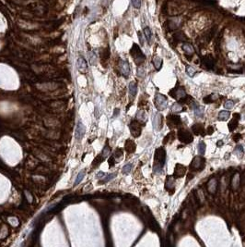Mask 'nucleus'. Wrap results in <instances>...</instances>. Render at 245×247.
Listing matches in <instances>:
<instances>
[{"label":"nucleus","mask_w":245,"mask_h":247,"mask_svg":"<svg viewBox=\"0 0 245 247\" xmlns=\"http://www.w3.org/2000/svg\"><path fill=\"white\" fill-rule=\"evenodd\" d=\"M186 6L180 1L168 0L163 5L164 13L168 16H178L185 10Z\"/></svg>","instance_id":"obj_1"},{"label":"nucleus","mask_w":245,"mask_h":247,"mask_svg":"<svg viewBox=\"0 0 245 247\" xmlns=\"http://www.w3.org/2000/svg\"><path fill=\"white\" fill-rule=\"evenodd\" d=\"M166 161V151L163 147H158L156 149L155 155H154V167L153 170L155 174H161L162 173L163 167Z\"/></svg>","instance_id":"obj_2"},{"label":"nucleus","mask_w":245,"mask_h":247,"mask_svg":"<svg viewBox=\"0 0 245 247\" xmlns=\"http://www.w3.org/2000/svg\"><path fill=\"white\" fill-rule=\"evenodd\" d=\"M142 213H143V216L146 222V224H148V226L151 229V230L156 232L160 231H161L160 225L158 224V222L156 221L155 218L153 216L152 213L150 212V210L149 209L148 207H144L142 208Z\"/></svg>","instance_id":"obj_3"},{"label":"nucleus","mask_w":245,"mask_h":247,"mask_svg":"<svg viewBox=\"0 0 245 247\" xmlns=\"http://www.w3.org/2000/svg\"><path fill=\"white\" fill-rule=\"evenodd\" d=\"M130 54H131L132 57L134 58V62H136L137 65L143 63L144 60L146 59L145 55L143 54V52L141 51V49H140V47L137 44L133 45V47L131 48V50H130Z\"/></svg>","instance_id":"obj_4"},{"label":"nucleus","mask_w":245,"mask_h":247,"mask_svg":"<svg viewBox=\"0 0 245 247\" xmlns=\"http://www.w3.org/2000/svg\"><path fill=\"white\" fill-rule=\"evenodd\" d=\"M205 164H206V160L205 158L200 155H196L195 158L193 159V161L191 162V165H190V170H194V171H199V170H203L205 168Z\"/></svg>","instance_id":"obj_5"},{"label":"nucleus","mask_w":245,"mask_h":247,"mask_svg":"<svg viewBox=\"0 0 245 247\" xmlns=\"http://www.w3.org/2000/svg\"><path fill=\"white\" fill-rule=\"evenodd\" d=\"M154 103H155V106H156L157 109L161 111V110H164L165 108L167 107V106H168V100H167V97L165 95H163V94H161L160 93H158L155 95Z\"/></svg>","instance_id":"obj_6"},{"label":"nucleus","mask_w":245,"mask_h":247,"mask_svg":"<svg viewBox=\"0 0 245 247\" xmlns=\"http://www.w3.org/2000/svg\"><path fill=\"white\" fill-rule=\"evenodd\" d=\"M178 139L183 143H190L194 141V136L190 131L185 129H180L178 131Z\"/></svg>","instance_id":"obj_7"},{"label":"nucleus","mask_w":245,"mask_h":247,"mask_svg":"<svg viewBox=\"0 0 245 247\" xmlns=\"http://www.w3.org/2000/svg\"><path fill=\"white\" fill-rule=\"evenodd\" d=\"M130 131L134 137H139L142 131V125L138 120H132L130 125Z\"/></svg>","instance_id":"obj_8"},{"label":"nucleus","mask_w":245,"mask_h":247,"mask_svg":"<svg viewBox=\"0 0 245 247\" xmlns=\"http://www.w3.org/2000/svg\"><path fill=\"white\" fill-rule=\"evenodd\" d=\"M181 124H182V119L179 115L171 114V115H169L167 117V125L170 128H171V129L177 128V127H179V125H181Z\"/></svg>","instance_id":"obj_9"},{"label":"nucleus","mask_w":245,"mask_h":247,"mask_svg":"<svg viewBox=\"0 0 245 247\" xmlns=\"http://www.w3.org/2000/svg\"><path fill=\"white\" fill-rule=\"evenodd\" d=\"M169 94L171 96L172 98L179 100L182 97H183L184 95H186V92H185V89L183 88L182 86H176L175 88H173L172 90H170Z\"/></svg>","instance_id":"obj_10"},{"label":"nucleus","mask_w":245,"mask_h":247,"mask_svg":"<svg viewBox=\"0 0 245 247\" xmlns=\"http://www.w3.org/2000/svg\"><path fill=\"white\" fill-rule=\"evenodd\" d=\"M202 66L206 70H212L215 66V59L211 55H206L202 57L201 59Z\"/></svg>","instance_id":"obj_11"},{"label":"nucleus","mask_w":245,"mask_h":247,"mask_svg":"<svg viewBox=\"0 0 245 247\" xmlns=\"http://www.w3.org/2000/svg\"><path fill=\"white\" fill-rule=\"evenodd\" d=\"M163 125V116L160 113H157L153 118V128L155 131H160Z\"/></svg>","instance_id":"obj_12"},{"label":"nucleus","mask_w":245,"mask_h":247,"mask_svg":"<svg viewBox=\"0 0 245 247\" xmlns=\"http://www.w3.org/2000/svg\"><path fill=\"white\" fill-rule=\"evenodd\" d=\"M186 170H187V168L185 166H183L182 164H176L175 168H174V172H173L174 179L182 178L186 174Z\"/></svg>","instance_id":"obj_13"},{"label":"nucleus","mask_w":245,"mask_h":247,"mask_svg":"<svg viewBox=\"0 0 245 247\" xmlns=\"http://www.w3.org/2000/svg\"><path fill=\"white\" fill-rule=\"evenodd\" d=\"M165 189H166L170 194H172L175 191V182H174V177L171 176H167L166 182H165Z\"/></svg>","instance_id":"obj_14"},{"label":"nucleus","mask_w":245,"mask_h":247,"mask_svg":"<svg viewBox=\"0 0 245 247\" xmlns=\"http://www.w3.org/2000/svg\"><path fill=\"white\" fill-rule=\"evenodd\" d=\"M86 132V127L84 126V124L81 121H78L77 128H76V132H75V138L77 140H81L83 136L85 135Z\"/></svg>","instance_id":"obj_15"},{"label":"nucleus","mask_w":245,"mask_h":247,"mask_svg":"<svg viewBox=\"0 0 245 247\" xmlns=\"http://www.w3.org/2000/svg\"><path fill=\"white\" fill-rule=\"evenodd\" d=\"M240 119H241V115L239 113H234L233 115H232V119L228 125L230 131H233L237 128V126L239 125V120H240Z\"/></svg>","instance_id":"obj_16"},{"label":"nucleus","mask_w":245,"mask_h":247,"mask_svg":"<svg viewBox=\"0 0 245 247\" xmlns=\"http://www.w3.org/2000/svg\"><path fill=\"white\" fill-rule=\"evenodd\" d=\"M119 68H120V71L122 75H124L125 77H128L130 74V67L129 64H128L127 61H125V60H121L120 64H119Z\"/></svg>","instance_id":"obj_17"},{"label":"nucleus","mask_w":245,"mask_h":247,"mask_svg":"<svg viewBox=\"0 0 245 247\" xmlns=\"http://www.w3.org/2000/svg\"><path fill=\"white\" fill-rule=\"evenodd\" d=\"M218 188V180L216 179H211L207 183V191L211 194H215Z\"/></svg>","instance_id":"obj_18"},{"label":"nucleus","mask_w":245,"mask_h":247,"mask_svg":"<svg viewBox=\"0 0 245 247\" xmlns=\"http://www.w3.org/2000/svg\"><path fill=\"white\" fill-rule=\"evenodd\" d=\"M192 130L194 131V133L195 135H201V136H205L206 135V131L204 129V126L202 124L196 123L194 124L192 126Z\"/></svg>","instance_id":"obj_19"},{"label":"nucleus","mask_w":245,"mask_h":247,"mask_svg":"<svg viewBox=\"0 0 245 247\" xmlns=\"http://www.w3.org/2000/svg\"><path fill=\"white\" fill-rule=\"evenodd\" d=\"M191 105L193 106L192 108L194 112V115L198 117V118H202L203 117V114H204V107H202L201 106H199L196 102H192Z\"/></svg>","instance_id":"obj_20"},{"label":"nucleus","mask_w":245,"mask_h":247,"mask_svg":"<svg viewBox=\"0 0 245 247\" xmlns=\"http://www.w3.org/2000/svg\"><path fill=\"white\" fill-rule=\"evenodd\" d=\"M125 148L127 153H134V151H136L137 146H136L134 142H133L132 140H127L125 142Z\"/></svg>","instance_id":"obj_21"},{"label":"nucleus","mask_w":245,"mask_h":247,"mask_svg":"<svg viewBox=\"0 0 245 247\" xmlns=\"http://www.w3.org/2000/svg\"><path fill=\"white\" fill-rule=\"evenodd\" d=\"M77 69L79 70V71H82L85 72L88 69V66H87V62H86V60L83 57L78 58L77 60Z\"/></svg>","instance_id":"obj_22"},{"label":"nucleus","mask_w":245,"mask_h":247,"mask_svg":"<svg viewBox=\"0 0 245 247\" xmlns=\"http://www.w3.org/2000/svg\"><path fill=\"white\" fill-rule=\"evenodd\" d=\"M231 188L232 190H237L238 187H239V185H240V175H239L238 173H236L235 175L233 176V178H232L231 180Z\"/></svg>","instance_id":"obj_23"},{"label":"nucleus","mask_w":245,"mask_h":247,"mask_svg":"<svg viewBox=\"0 0 245 247\" xmlns=\"http://www.w3.org/2000/svg\"><path fill=\"white\" fill-rule=\"evenodd\" d=\"M182 50L185 52L186 56H193L194 53V49L192 45L190 44H183L182 45Z\"/></svg>","instance_id":"obj_24"},{"label":"nucleus","mask_w":245,"mask_h":247,"mask_svg":"<svg viewBox=\"0 0 245 247\" xmlns=\"http://www.w3.org/2000/svg\"><path fill=\"white\" fill-rule=\"evenodd\" d=\"M116 176H117V173L114 172V173H110L108 174L107 176H104L103 179H101V182H99V184H104V183H106L108 182H110V180H112L113 179H114Z\"/></svg>","instance_id":"obj_25"},{"label":"nucleus","mask_w":245,"mask_h":247,"mask_svg":"<svg viewBox=\"0 0 245 247\" xmlns=\"http://www.w3.org/2000/svg\"><path fill=\"white\" fill-rule=\"evenodd\" d=\"M153 64H154V67L156 68L157 70H160L161 68L162 67V59L160 57L155 56L153 57Z\"/></svg>","instance_id":"obj_26"},{"label":"nucleus","mask_w":245,"mask_h":247,"mask_svg":"<svg viewBox=\"0 0 245 247\" xmlns=\"http://www.w3.org/2000/svg\"><path fill=\"white\" fill-rule=\"evenodd\" d=\"M137 120H138V121L141 123H146V114H145V111L143 110H139L137 111Z\"/></svg>","instance_id":"obj_27"},{"label":"nucleus","mask_w":245,"mask_h":247,"mask_svg":"<svg viewBox=\"0 0 245 247\" xmlns=\"http://www.w3.org/2000/svg\"><path fill=\"white\" fill-rule=\"evenodd\" d=\"M173 39L176 40V41L182 42V41H186L187 37L184 35V33H183L182 32H177V33H175L173 34Z\"/></svg>","instance_id":"obj_28"},{"label":"nucleus","mask_w":245,"mask_h":247,"mask_svg":"<svg viewBox=\"0 0 245 247\" xmlns=\"http://www.w3.org/2000/svg\"><path fill=\"white\" fill-rule=\"evenodd\" d=\"M170 109L173 113H180L184 110V108H183V106L181 105V103H174L172 106H171Z\"/></svg>","instance_id":"obj_29"},{"label":"nucleus","mask_w":245,"mask_h":247,"mask_svg":"<svg viewBox=\"0 0 245 247\" xmlns=\"http://www.w3.org/2000/svg\"><path fill=\"white\" fill-rule=\"evenodd\" d=\"M129 93L132 96H136L137 94V82H130L129 84Z\"/></svg>","instance_id":"obj_30"},{"label":"nucleus","mask_w":245,"mask_h":247,"mask_svg":"<svg viewBox=\"0 0 245 247\" xmlns=\"http://www.w3.org/2000/svg\"><path fill=\"white\" fill-rule=\"evenodd\" d=\"M216 98H217V95L215 94H212L206 96L203 101H204L205 104H212L216 101Z\"/></svg>","instance_id":"obj_31"},{"label":"nucleus","mask_w":245,"mask_h":247,"mask_svg":"<svg viewBox=\"0 0 245 247\" xmlns=\"http://www.w3.org/2000/svg\"><path fill=\"white\" fill-rule=\"evenodd\" d=\"M230 116V114L229 111L223 110V111H221V112H219V114H218V119L225 121V120H228V119H229Z\"/></svg>","instance_id":"obj_32"},{"label":"nucleus","mask_w":245,"mask_h":247,"mask_svg":"<svg viewBox=\"0 0 245 247\" xmlns=\"http://www.w3.org/2000/svg\"><path fill=\"white\" fill-rule=\"evenodd\" d=\"M193 101H194V99H193L192 96H190V95H184L183 97H182L181 99H179V103L189 105V104H191Z\"/></svg>","instance_id":"obj_33"},{"label":"nucleus","mask_w":245,"mask_h":247,"mask_svg":"<svg viewBox=\"0 0 245 247\" xmlns=\"http://www.w3.org/2000/svg\"><path fill=\"white\" fill-rule=\"evenodd\" d=\"M84 176H85V170H81L80 172L77 174V176L76 178V180H75V182H74V185H77V184L80 183L82 182Z\"/></svg>","instance_id":"obj_34"},{"label":"nucleus","mask_w":245,"mask_h":247,"mask_svg":"<svg viewBox=\"0 0 245 247\" xmlns=\"http://www.w3.org/2000/svg\"><path fill=\"white\" fill-rule=\"evenodd\" d=\"M174 139V131H171L170 133H168L166 135V137L163 139V144H166L167 143L170 142V141H173Z\"/></svg>","instance_id":"obj_35"},{"label":"nucleus","mask_w":245,"mask_h":247,"mask_svg":"<svg viewBox=\"0 0 245 247\" xmlns=\"http://www.w3.org/2000/svg\"><path fill=\"white\" fill-rule=\"evenodd\" d=\"M195 196H196L197 198V200L199 202V204H203V202L205 201V197H204V194H203V191L202 190H197L196 191V194H195Z\"/></svg>","instance_id":"obj_36"},{"label":"nucleus","mask_w":245,"mask_h":247,"mask_svg":"<svg viewBox=\"0 0 245 247\" xmlns=\"http://www.w3.org/2000/svg\"><path fill=\"white\" fill-rule=\"evenodd\" d=\"M102 161H103V156H102L101 155H98L97 158H95V160L92 162V166H93V168H97V167H99V166H100V164L101 163Z\"/></svg>","instance_id":"obj_37"},{"label":"nucleus","mask_w":245,"mask_h":247,"mask_svg":"<svg viewBox=\"0 0 245 247\" xmlns=\"http://www.w3.org/2000/svg\"><path fill=\"white\" fill-rule=\"evenodd\" d=\"M234 153H235V155L238 156V158H241L242 155H243V148H242V146H236L235 149H234Z\"/></svg>","instance_id":"obj_38"},{"label":"nucleus","mask_w":245,"mask_h":247,"mask_svg":"<svg viewBox=\"0 0 245 247\" xmlns=\"http://www.w3.org/2000/svg\"><path fill=\"white\" fill-rule=\"evenodd\" d=\"M144 34L146 36V39L148 40V42H150L151 37H152V33H151V30L149 27H146L144 29Z\"/></svg>","instance_id":"obj_39"},{"label":"nucleus","mask_w":245,"mask_h":247,"mask_svg":"<svg viewBox=\"0 0 245 247\" xmlns=\"http://www.w3.org/2000/svg\"><path fill=\"white\" fill-rule=\"evenodd\" d=\"M198 152L201 155H203L206 152V144L204 142H199L198 144Z\"/></svg>","instance_id":"obj_40"},{"label":"nucleus","mask_w":245,"mask_h":247,"mask_svg":"<svg viewBox=\"0 0 245 247\" xmlns=\"http://www.w3.org/2000/svg\"><path fill=\"white\" fill-rule=\"evenodd\" d=\"M186 72L190 77H194V75L196 73V70H195V69L194 67H191V66H186Z\"/></svg>","instance_id":"obj_41"},{"label":"nucleus","mask_w":245,"mask_h":247,"mask_svg":"<svg viewBox=\"0 0 245 247\" xmlns=\"http://www.w3.org/2000/svg\"><path fill=\"white\" fill-rule=\"evenodd\" d=\"M132 168H133V165H132L131 163L126 164L125 166H124V168H123V173H124V174L130 173V171H131V170H132Z\"/></svg>","instance_id":"obj_42"},{"label":"nucleus","mask_w":245,"mask_h":247,"mask_svg":"<svg viewBox=\"0 0 245 247\" xmlns=\"http://www.w3.org/2000/svg\"><path fill=\"white\" fill-rule=\"evenodd\" d=\"M110 153H111V149H110V147L108 146H106L105 147L103 148V150H102L101 155L103 156V158H107V156L110 155Z\"/></svg>","instance_id":"obj_43"},{"label":"nucleus","mask_w":245,"mask_h":247,"mask_svg":"<svg viewBox=\"0 0 245 247\" xmlns=\"http://www.w3.org/2000/svg\"><path fill=\"white\" fill-rule=\"evenodd\" d=\"M122 156H123V151H122V149H121V148H117V149H116L115 153H114V158H115V159L118 158V160H121Z\"/></svg>","instance_id":"obj_44"},{"label":"nucleus","mask_w":245,"mask_h":247,"mask_svg":"<svg viewBox=\"0 0 245 247\" xmlns=\"http://www.w3.org/2000/svg\"><path fill=\"white\" fill-rule=\"evenodd\" d=\"M224 106H225L226 109H231V108L234 106V101H232V100H228V101H227L226 103H225Z\"/></svg>","instance_id":"obj_45"},{"label":"nucleus","mask_w":245,"mask_h":247,"mask_svg":"<svg viewBox=\"0 0 245 247\" xmlns=\"http://www.w3.org/2000/svg\"><path fill=\"white\" fill-rule=\"evenodd\" d=\"M131 2H132V5L134 6V8H136L137 9L141 7V0H131Z\"/></svg>","instance_id":"obj_46"},{"label":"nucleus","mask_w":245,"mask_h":247,"mask_svg":"<svg viewBox=\"0 0 245 247\" xmlns=\"http://www.w3.org/2000/svg\"><path fill=\"white\" fill-rule=\"evenodd\" d=\"M232 139H233L234 142H238V141H240L241 139V135L240 133H236L233 135V137H232Z\"/></svg>","instance_id":"obj_47"},{"label":"nucleus","mask_w":245,"mask_h":247,"mask_svg":"<svg viewBox=\"0 0 245 247\" xmlns=\"http://www.w3.org/2000/svg\"><path fill=\"white\" fill-rule=\"evenodd\" d=\"M114 164H115V158H114V156H111V158H110V159H109V165H110V167H113L114 166Z\"/></svg>","instance_id":"obj_48"},{"label":"nucleus","mask_w":245,"mask_h":247,"mask_svg":"<svg viewBox=\"0 0 245 247\" xmlns=\"http://www.w3.org/2000/svg\"><path fill=\"white\" fill-rule=\"evenodd\" d=\"M137 74H138L139 77H144L145 76V70H144V69L143 68H139Z\"/></svg>","instance_id":"obj_49"},{"label":"nucleus","mask_w":245,"mask_h":247,"mask_svg":"<svg viewBox=\"0 0 245 247\" xmlns=\"http://www.w3.org/2000/svg\"><path fill=\"white\" fill-rule=\"evenodd\" d=\"M104 176H105V173H104L103 171H100V172H98V174H97V178L98 179H102Z\"/></svg>","instance_id":"obj_50"},{"label":"nucleus","mask_w":245,"mask_h":247,"mask_svg":"<svg viewBox=\"0 0 245 247\" xmlns=\"http://www.w3.org/2000/svg\"><path fill=\"white\" fill-rule=\"evenodd\" d=\"M213 132H214V128L212 127V126H209V127L207 128V134H213Z\"/></svg>","instance_id":"obj_51"},{"label":"nucleus","mask_w":245,"mask_h":247,"mask_svg":"<svg viewBox=\"0 0 245 247\" xmlns=\"http://www.w3.org/2000/svg\"><path fill=\"white\" fill-rule=\"evenodd\" d=\"M138 36H139V40H140V43H141V45H143V44H144V41H143V39L141 38V33H138Z\"/></svg>","instance_id":"obj_52"},{"label":"nucleus","mask_w":245,"mask_h":247,"mask_svg":"<svg viewBox=\"0 0 245 247\" xmlns=\"http://www.w3.org/2000/svg\"><path fill=\"white\" fill-rule=\"evenodd\" d=\"M223 143H223V141H218V143H217V146H218V147H220V146H223Z\"/></svg>","instance_id":"obj_53"},{"label":"nucleus","mask_w":245,"mask_h":247,"mask_svg":"<svg viewBox=\"0 0 245 247\" xmlns=\"http://www.w3.org/2000/svg\"><path fill=\"white\" fill-rule=\"evenodd\" d=\"M118 113H119V109H115L114 110V117L118 116Z\"/></svg>","instance_id":"obj_54"}]
</instances>
